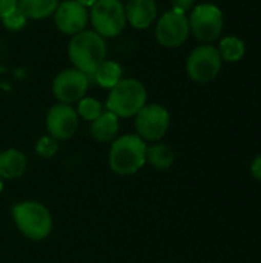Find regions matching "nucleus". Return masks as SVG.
I'll list each match as a JSON object with an SVG mask.
<instances>
[{
  "label": "nucleus",
  "instance_id": "f257e3e1",
  "mask_svg": "<svg viewBox=\"0 0 261 263\" xmlns=\"http://www.w3.org/2000/svg\"><path fill=\"white\" fill-rule=\"evenodd\" d=\"M108 45L106 39L91 29H85L71 37L68 45V57L72 66L88 77L106 60Z\"/></svg>",
  "mask_w": 261,
  "mask_h": 263
},
{
  "label": "nucleus",
  "instance_id": "f03ea898",
  "mask_svg": "<svg viewBox=\"0 0 261 263\" xmlns=\"http://www.w3.org/2000/svg\"><path fill=\"white\" fill-rule=\"evenodd\" d=\"M146 142L137 134H126L112 142L109 151V166L114 173L129 176L146 163Z\"/></svg>",
  "mask_w": 261,
  "mask_h": 263
},
{
  "label": "nucleus",
  "instance_id": "7ed1b4c3",
  "mask_svg": "<svg viewBox=\"0 0 261 263\" xmlns=\"http://www.w3.org/2000/svg\"><path fill=\"white\" fill-rule=\"evenodd\" d=\"M148 92L137 79H122L109 89L106 108L117 117H132L146 105Z\"/></svg>",
  "mask_w": 261,
  "mask_h": 263
},
{
  "label": "nucleus",
  "instance_id": "20e7f679",
  "mask_svg": "<svg viewBox=\"0 0 261 263\" xmlns=\"http://www.w3.org/2000/svg\"><path fill=\"white\" fill-rule=\"evenodd\" d=\"M12 217L20 233L31 240H43L52 230L49 210L34 200L15 205L12 208Z\"/></svg>",
  "mask_w": 261,
  "mask_h": 263
},
{
  "label": "nucleus",
  "instance_id": "39448f33",
  "mask_svg": "<svg viewBox=\"0 0 261 263\" xmlns=\"http://www.w3.org/2000/svg\"><path fill=\"white\" fill-rule=\"evenodd\" d=\"M89 22L92 31L103 39H114L120 35L128 25L125 5L120 0H97L89 11Z\"/></svg>",
  "mask_w": 261,
  "mask_h": 263
},
{
  "label": "nucleus",
  "instance_id": "423d86ee",
  "mask_svg": "<svg viewBox=\"0 0 261 263\" xmlns=\"http://www.w3.org/2000/svg\"><path fill=\"white\" fill-rule=\"evenodd\" d=\"M189 20L191 32L205 43H211L222 35L225 18L218 6L212 3H202L192 8Z\"/></svg>",
  "mask_w": 261,
  "mask_h": 263
},
{
  "label": "nucleus",
  "instance_id": "0eeeda50",
  "mask_svg": "<svg viewBox=\"0 0 261 263\" xmlns=\"http://www.w3.org/2000/svg\"><path fill=\"white\" fill-rule=\"evenodd\" d=\"M222 65L223 60L220 57L218 49L209 43H205L192 49L188 55L186 72L194 82L208 83L218 76Z\"/></svg>",
  "mask_w": 261,
  "mask_h": 263
},
{
  "label": "nucleus",
  "instance_id": "6e6552de",
  "mask_svg": "<svg viewBox=\"0 0 261 263\" xmlns=\"http://www.w3.org/2000/svg\"><path fill=\"white\" fill-rule=\"evenodd\" d=\"M188 15L178 11H166L155 25V39L165 48H178L189 37Z\"/></svg>",
  "mask_w": 261,
  "mask_h": 263
},
{
  "label": "nucleus",
  "instance_id": "1a4fd4ad",
  "mask_svg": "<svg viewBox=\"0 0 261 263\" xmlns=\"http://www.w3.org/2000/svg\"><path fill=\"white\" fill-rule=\"evenodd\" d=\"M169 128V112L157 103H146L135 116L137 136L143 140H160Z\"/></svg>",
  "mask_w": 261,
  "mask_h": 263
},
{
  "label": "nucleus",
  "instance_id": "9d476101",
  "mask_svg": "<svg viewBox=\"0 0 261 263\" xmlns=\"http://www.w3.org/2000/svg\"><path fill=\"white\" fill-rule=\"evenodd\" d=\"M88 88H89V77L75 68L63 69L55 76L52 82V92L55 99L58 100V103H66V105L75 103L80 99H83L86 96Z\"/></svg>",
  "mask_w": 261,
  "mask_h": 263
},
{
  "label": "nucleus",
  "instance_id": "9b49d317",
  "mask_svg": "<svg viewBox=\"0 0 261 263\" xmlns=\"http://www.w3.org/2000/svg\"><path fill=\"white\" fill-rule=\"evenodd\" d=\"M78 128V114L75 108L66 103L54 105L46 114V129L57 140L71 139Z\"/></svg>",
  "mask_w": 261,
  "mask_h": 263
},
{
  "label": "nucleus",
  "instance_id": "f8f14e48",
  "mask_svg": "<svg viewBox=\"0 0 261 263\" xmlns=\"http://www.w3.org/2000/svg\"><path fill=\"white\" fill-rule=\"evenodd\" d=\"M89 22V11L75 0H65L58 3L54 12V23L57 29L68 35H75L85 31Z\"/></svg>",
  "mask_w": 261,
  "mask_h": 263
},
{
  "label": "nucleus",
  "instance_id": "ddd939ff",
  "mask_svg": "<svg viewBox=\"0 0 261 263\" xmlns=\"http://www.w3.org/2000/svg\"><path fill=\"white\" fill-rule=\"evenodd\" d=\"M155 0H128L125 5L126 22L135 29H146L157 20Z\"/></svg>",
  "mask_w": 261,
  "mask_h": 263
},
{
  "label": "nucleus",
  "instance_id": "4468645a",
  "mask_svg": "<svg viewBox=\"0 0 261 263\" xmlns=\"http://www.w3.org/2000/svg\"><path fill=\"white\" fill-rule=\"evenodd\" d=\"M26 170V156L18 149H5L0 153V177L17 179Z\"/></svg>",
  "mask_w": 261,
  "mask_h": 263
},
{
  "label": "nucleus",
  "instance_id": "2eb2a0df",
  "mask_svg": "<svg viewBox=\"0 0 261 263\" xmlns=\"http://www.w3.org/2000/svg\"><path fill=\"white\" fill-rule=\"evenodd\" d=\"M118 133V117L111 111L102 112L94 122H91V134L97 142L106 143L114 140Z\"/></svg>",
  "mask_w": 261,
  "mask_h": 263
},
{
  "label": "nucleus",
  "instance_id": "dca6fc26",
  "mask_svg": "<svg viewBox=\"0 0 261 263\" xmlns=\"http://www.w3.org/2000/svg\"><path fill=\"white\" fill-rule=\"evenodd\" d=\"M58 6V0H18L17 9L32 20H42L49 15H54Z\"/></svg>",
  "mask_w": 261,
  "mask_h": 263
},
{
  "label": "nucleus",
  "instance_id": "f3484780",
  "mask_svg": "<svg viewBox=\"0 0 261 263\" xmlns=\"http://www.w3.org/2000/svg\"><path fill=\"white\" fill-rule=\"evenodd\" d=\"M94 80L106 89L114 88L122 79H123V68L115 60H105L95 71H94Z\"/></svg>",
  "mask_w": 261,
  "mask_h": 263
},
{
  "label": "nucleus",
  "instance_id": "a211bd4d",
  "mask_svg": "<svg viewBox=\"0 0 261 263\" xmlns=\"http://www.w3.org/2000/svg\"><path fill=\"white\" fill-rule=\"evenodd\" d=\"M217 49L220 52L222 60L234 63V62H238L245 57L246 45L242 39H238L235 35H228V37L220 40V45Z\"/></svg>",
  "mask_w": 261,
  "mask_h": 263
},
{
  "label": "nucleus",
  "instance_id": "6ab92c4d",
  "mask_svg": "<svg viewBox=\"0 0 261 263\" xmlns=\"http://www.w3.org/2000/svg\"><path fill=\"white\" fill-rule=\"evenodd\" d=\"M146 162L155 170H168L174 163V153L168 145H154L146 148Z\"/></svg>",
  "mask_w": 261,
  "mask_h": 263
},
{
  "label": "nucleus",
  "instance_id": "aec40b11",
  "mask_svg": "<svg viewBox=\"0 0 261 263\" xmlns=\"http://www.w3.org/2000/svg\"><path fill=\"white\" fill-rule=\"evenodd\" d=\"M77 114L78 117L88 120V122H94L102 112H103V106L102 103L94 99V97H83L77 102Z\"/></svg>",
  "mask_w": 261,
  "mask_h": 263
},
{
  "label": "nucleus",
  "instance_id": "412c9836",
  "mask_svg": "<svg viewBox=\"0 0 261 263\" xmlns=\"http://www.w3.org/2000/svg\"><path fill=\"white\" fill-rule=\"evenodd\" d=\"M35 151H37V154L42 156V157H52V156H55V153L58 151V140L54 139V137L49 136V134H48V136H43V137L37 142Z\"/></svg>",
  "mask_w": 261,
  "mask_h": 263
},
{
  "label": "nucleus",
  "instance_id": "4be33fe9",
  "mask_svg": "<svg viewBox=\"0 0 261 263\" xmlns=\"http://www.w3.org/2000/svg\"><path fill=\"white\" fill-rule=\"evenodd\" d=\"M26 23H28V18L18 9H15L14 12L2 18V25L9 31H20L26 26Z\"/></svg>",
  "mask_w": 261,
  "mask_h": 263
},
{
  "label": "nucleus",
  "instance_id": "5701e85b",
  "mask_svg": "<svg viewBox=\"0 0 261 263\" xmlns=\"http://www.w3.org/2000/svg\"><path fill=\"white\" fill-rule=\"evenodd\" d=\"M195 5V0H171V6L174 11L183 12L186 14L188 11H191Z\"/></svg>",
  "mask_w": 261,
  "mask_h": 263
},
{
  "label": "nucleus",
  "instance_id": "b1692460",
  "mask_svg": "<svg viewBox=\"0 0 261 263\" xmlns=\"http://www.w3.org/2000/svg\"><path fill=\"white\" fill-rule=\"evenodd\" d=\"M18 0H0V20L17 9Z\"/></svg>",
  "mask_w": 261,
  "mask_h": 263
},
{
  "label": "nucleus",
  "instance_id": "393cba45",
  "mask_svg": "<svg viewBox=\"0 0 261 263\" xmlns=\"http://www.w3.org/2000/svg\"><path fill=\"white\" fill-rule=\"evenodd\" d=\"M251 173L257 180H261V154L254 159V162L251 165Z\"/></svg>",
  "mask_w": 261,
  "mask_h": 263
},
{
  "label": "nucleus",
  "instance_id": "a878e982",
  "mask_svg": "<svg viewBox=\"0 0 261 263\" xmlns=\"http://www.w3.org/2000/svg\"><path fill=\"white\" fill-rule=\"evenodd\" d=\"M75 2H77V3H80L82 6H85V8L88 9V8H91V6H94L97 0H75Z\"/></svg>",
  "mask_w": 261,
  "mask_h": 263
},
{
  "label": "nucleus",
  "instance_id": "bb28decb",
  "mask_svg": "<svg viewBox=\"0 0 261 263\" xmlns=\"http://www.w3.org/2000/svg\"><path fill=\"white\" fill-rule=\"evenodd\" d=\"M2 190H3V179L0 177V193H2Z\"/></svg>",
  "mask_w": 261,
  "mask_h": 263
},
{
  "label": "nucleus",
  "instance_id": "cd10ccee",
  "mask_svg": "<svg viewBox=\"0 0 261 263\" xmlns=\"http://www.w3.org/2000/svg\"><path fill=\"white\" fill-rule=\"evenodd\" d=\"M120 2H123V0H120Z\"/></svg>",
  "mask_w": 261,
  "mask_h": 263
}]
</instances>
